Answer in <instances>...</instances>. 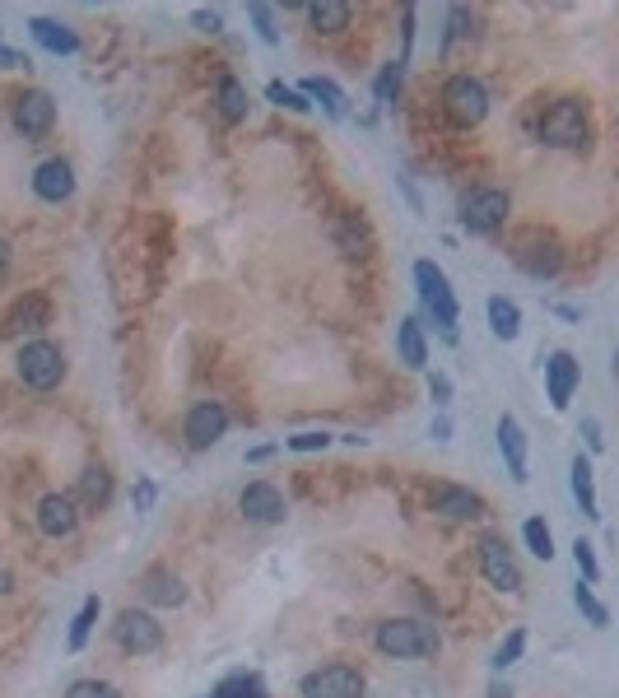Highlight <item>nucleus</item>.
I'll return each instance as SVG.
<instances>
[{"instance_id":"obj_1","label":"nucleus","mask_w":619,"mask_h":698,"mask_svg":"<svg viewBox=\"0 0 619 698\" xmlns=\"http://www.w3.org/2000/svg\"><path fill=\"white\" fill-rule=\"evenodd\" d=\"M373 647L382 657H396V661H419V657H433L443 638L433 624H419V619H382L373 629Z\"/></svg>"},{"instance_id":"obj_2","label":"nucleus","mask_w":619,"mask_h":698,"mask_svg":"<svg viewBox=\"0 0 619 698\" xmlns=\"http://www.w3.org/2000/svg\"><path fill=\"white\" fill-rule=\"evenodd\" d=\"M540 140L550 149H587L592 145V112L582 98H559L540 117Z\"/></svg>"},{"instance_id":"obj_3","label":"nucleus","mask_w":619,"mask_h":698,"mask_svg":"<svg viewBox=\"0 0 619 698\" xmlns=\"http://www.w3.org/2000/svg\"><path fill=\"white\" fill-rule=\"evenodd\" d=\"M415 289L424 298V308H429L433 326L443 331L447 345H457V322H461V308H457V294H452V284H447L443 266H433V261H415Z\"/></svg>"},{"instance_id":"obj_4","label":"nucleus","mask_w":619,"mask_h":698,"mask_svg":"<svg viewBox=\"0 0 619 698\" xmlns=\"http://www.w3.org/2000/svg\"><path fill=\"white\" fill-rule=\"evenodd\" d=\"M443 112H447V121L452 126H480V121L489 117V89H485V80L480 75H471V70H457L452 80L443 84Z\"/></svg>"},{"instance_id":"obj_5","label":"nucleus","mask_w":619,"mask_h":698,"mask_svg":"<svg viewBox=\"0 0 619 698\" xmlns=\"http://www.w3.org/2000/svg\"><path fill=\"white\" fill-rule=\"evenodd\" d=\"M19 382L33 391H56L61 382H66V349L52 345V340H28L24 349H19Z\"/></svg>"},{"instance_id":"obj_6","label":"nucleus","mask_w":619,"mask_h":698,"mask_svg":"<svg viewBox=\"0 0 619 698\" xmlns=\"http://www.w3.org/2000/svg\"><path fill=\"white\" fill-rule=\"evenodd\" d=\"M512 261L531 275V280H554L564 270V242L545 229H526L512 242Z\"/></svg>"},{"instance_id":"obj_7","label":"nucleus","mask_w":619,"mask_h":698,"mask_svg":"<svg viewBox=\"0 0 619 698\" xmlns=\"http://www.w3.org/2000/svg\"><path fill=\"white\" fill-rule=\"evenodd\" d=\"M512 215V196L503 187H475L466 201H461V229L475 233V238H494Z\"/></svg>"},{"instance_id":"obj_8","label":"nucleus","mask_w":619,"mask_h":698,"mask_svg":"<svg viewBox=\"0 0 619 698\" xmlns=\"http://www.w3.org/2000/svg\"><path fill=\"white\" fill-rule=\"evenodd\" d=\"M112 638H117V647L131 652V657H149V652L163 647V624L149 615V610L126 605L122 615H117V624H112Z\"/></svg>"},{"instance_id":"obj_9","label":"nucleus","mask_w":619,"mask_h":698,"mask_svg":"<svg viewBox=\"0 0 619 698\" xmlns=\"http://www.w3.org/2000/svg\"><path fill=\"white\" fill-rule=\"evenodd\" d=\"M303 698H364L368 680L364 671H354L345 661H331V666H317V671L303 675Z\"/></svg>"},{"instance_id":"obj_10","label":"nucleus","mask_w":619,"mask_h":698,"mask_svg":"<svg viewBox=\"0 0 619 698\" xmlns=\"http://www.w3.org/2000/svg\"><path fill=\"white\" fill-rule=\"evenodd\" d=\"M224 433H229V410H224V401H196L187 410V419H182V438H187L191 452H210Z\"/></svg>"},{"instance_id":"obj_11","label":"nucleus","mask_w":619,"mask_h":698,"mask_svg":"<svg viewBox=\"0 0 619 698\" xmlns=\"http://www.w3.org/2000/svg\"><path fill=\"white\" fill-rule=\"evenodd\" d=\"M238 512H243L252 526H280L284 517H289V498H284L270 480H252V484H243V494H238Z\"/></svg>"},{"instance_id":"obj_12","label":"nucleus","mask_w":619,"mask_h":698,"mask_svg":"<svg viewBox=\"0 0 619 698\" xmlns=\"http://www.w3.org/2000/svg\"><path fill=\"white\" fill-rule=\"evenodd\" d=\"M10 121H14V131L24 135V140H42V135L56 126V103L47 89H28V94L14 98V108H10Z\"/></svg>"},{"instance_id":"obj_13","label":"nucleus","mask_w":619,"mask_h":698,"mask_svg":"<svg viewBox=\"0 0 619 698\" xmlns=\"http://www.w3.org/2000/svg\"><path fill=\"white\" fill-rule=\"evenodd\" d=\"M480 573H485V582L494 591H517L522 587V573H517V559H512V550H508V540L503 536H480Z\"/></svg>"},{"instance_id":"obj_14","label":"nucleus","mask_w":619,"mask_h":698,"mask_svg":"<svg viewBox=\"0 0 619 698\" xmlns=\"http://www.w3.org/2000/svg\"><path fill=\"white\" fill-rule=\"evenodd\" d=\"M429 508L438 517H447V522H475V517H485V498L466 489V484H433Z\"/></svg>"},{"instance_id":"obj_15","label":"nucleus","mask_w":619,"mask_h":698,"mask_svg":"<svg viewBox=\"0 0 619 698\" xmlns=\"http://www.w3.org/2000/svg\"><path fill=\"white\" fill-rule=\"evenodd\" d=\"M582 382V363L578 354H568V349H554L550 359H545V391H550V405L554 410H568L573 405V391Z\"/></svg>"},{"instance_id":"obj_16","label":"nucleus","mask_w":619,"mask_h":698,"mask_svg":"<svg viewBox=\"0 0 619 698\" xmlns=\"http://www.w3.org/2000/svg\"><path fill=\"white\" fill-rule=\"evenodd\" d=\"M38 531L47 540H66L80 531V503L70 494H42L38 503Z\"/></svg>"},{"instance_id":"obj_17","label":"nucleus","mask_w":619,"mask_h":698,"mask_svg":"<svg viewBox=\"0 0 619 698\" xmlns=\"http://www.w3.org/2000/svg\"><path fill=\"white\" fill-rule=\"evenodd\" d=\"M33 196L42 205H61L75 196V168L66 159H47L33 168Z\"/></svg>"},{"instance_id":"obj_18","label":"nucleus","mask_w":619,"mask_h":698,"mask_svg":"<svg viewBox=\"0 0 619 698\" xmlns=\"http://www.w3.org/2000/svg\"><path fill=\"white\" fill-rule=\"evenodd\" d=\"M494 438H498V452H503V461H508V470H512V480L526 484L531 480V466H526V452H531V447H526V429L512 415H503L494 424Z\"/></svg>"},{"instance_id":"obj_19","label":"nucleus","mask_w":619,"mask_h":698,"mask_svg":"<svg viewBox=\"0 0 619 698\" xmlns=\"http://www.w3.org/2000/svg\"><path fill=\"white\" fill-rule=\"evenodd\" d=\"M140 596L149 605H163V610H177V605H187V587L177 578L173 568H145V578H140Z\"/></svg>"},{"instance_id":"obj_20","label":"nucleus","mask_w":619,"mask_h":698,"mask_svg":"<svg viewBox=\"0 0 619 698\" xmlns=\"http://www.w3.org/2000/svg\"><path fill=\"white\" fill-rule=\"evenodd\" d=\"M47 317H52V303H47V294H24V298H14V308L5 312L0 331H5V336H19V331H42V326H47Z\"/></svg>"},{"instance_id":"obj_21","label":"nucleus","mask_w":619,"mask_h":698,"mask_svg":"<svg viewBox=\"0 0 619 698\" xmlns=\"http://www.w3.org/2000/svg\"><path fill=\"white\" fill-rule=\"evenodd\" d=\"M75 503L80 508H94V512H103L112 503V470L103 466V461H89L84 466V475H80V484H75Z\"/></svg>"},{"instance_id":"obj_22","label":"nucleus","mask_w":619,"mask_h":698,"mask_svg":"<svg viewBox=\"0 0 619 698\" xmlns=\"http://www.w3.org/2000/svg\"><path fill=\"white\" fill-rule=\"evenodd\" d=\"M28 33H33V42L38 47H47L52 56H75L80 52V38H75V28L61 24V19H28Z\"/></svg>"},{"instance_id":"obj_23","label":"nucleus","mask_w":619,"mask_h":698,"mask_svg":"<svg viewBox=\"0 0 619 698\" xmlns=\"http://www.w3.org/2000/svg\"><path fill=\"white\" fill-rule=\"evenodd\" d=\"M396 354H401L405 368H429V345H424V326L415 322V317H405L401 326H396Z\"/></svg>"},{"instance_id":"obj_24","label":"nucleus","mask_w":619,"mask_h":698,"mask_svg":"<svg viewBox=\"0 0 619 698\" xmlns=\"http://www.w3.org/2000/svg\"><path fill=\"white\" fill-rule=\"evenodd\" d=\"M298 94L308 98V103L317 98V103L326 108V117H336V121L350 112V108H345V103H350V98H345V89H340L336 80H326V75H312V80H303V84H298Z\"/></svg>"},{"instance_id":"obj_25","label":"nucleus","mask_w":619,"mask_h":698,"mask_svg":"<svg viewBox=\"0 0 619 698\" xmlns=\"http://www.w3.org/2000/svg\"><path fill=\"white\" fill-rule=\"evenodd\" d=\"M568 475H573V498H578L582 517H592V522H601V503H596V484H592V457H573V466H568Z\"/></svg>"},{"instance_id":"obj_26","label":"nucleus","mask_w":619,"mask_h":698,"mask_svg":"<svg viewBox=\"0 0 619 698\" xmlns=\"http://www.w3.org/2000/svg\"><path fill=\"white\" fill-rule=\"evenodd\" d=\"M485 317H489V331H494L498 340H517V336H522V308H517L512 298L494 294V298H489V308H485Z\"/></svg>"},{"instance_id":"obj_27","label":"nucleus","mask_w":619,"mask_h":698,"mask_svg":"<svg viewBox=\"0 0 619 698\" xmlns=\"http://www.w3.org/2000/svg\"><path fill=\"white\" fill-rule=\"evenodd\" d=\"M215 108H219V117L229 121H243L247 117V108H252V98H247V84L243 80H233V75H224L219 80V89H215Z\"/></svg>"},{"instance_id":"obj_28","label":"nucleus","mask_w":619,"mask_h":698,"mask_svg":"<svg viewBox=\"0 0 619 698\" xmlns=\"http://www.w3.org/2000/svg\"><path fill=\"white\" fill-rule=\"evenodd\" d=\"M350 19H354L350 0H317V5H308V24L317 33H340V28H350Z\"/></svg>"},{"instance_id":"obj_29","label":"nucleus","mask_w":619,"mask_h":698,"mask_svg":"<svg viewBox=\"0 0 619 698\" xmlns=\"http://www.w3.org/2000/svg\"><path fill=\"white\" fill-rule=\"evenodd\" d=\"M98 615H103V601H98V596H84V605L75 610V619H70V638H66L70 652H80V647L89 643V633H94Z\"/></svg>"},{"instance_id":"obj_30","label":"nucleus","mask_w":619,"mask_h":698,"mask_svg":"<svg viewBox=\"0 0 619 698\" xmlns=\"http://www.w3.org/2000/svg\"><path fill=\"white\" fill-rule=\"evenodd\" d=\"M336 238H340V247H345V256H364L368 247H373V238H368V224L359 215H345L336 224Z\"/></svg>"},{"instance_id":"obj_31","label":"nucleus","mask_w":619,"mask_h":698,"mask_svg":"<svg viewBox=\"0 0 619 698\" xmlns=\"http://www.w3.org/2000/svg\"><path fill=\"white\" fill-rule=\"evenodd\" d=\"M522 540H526V550L536 554V559H545V564L554 559V536H550V526H545V517H526Z\"/></svg>"},{"instance_id":"obj_32","label":"nucleus","mask_w":619,"mask_h":698,"mask_svg":"<svg viewBox=\"0 0 619 698\" xmlns=\"http://www.w3.org/2000/svg\"><path fill=\"white\" fill-rule=\"evenodd\" d=\"M573 605H578L582 615L592 619V629H606V624H610V610L596 601V591L587 587V582H578V587H573Z\"/></svg>"},{"instance_id":"obj_33","label":"nucleus","mask_w":619,"mask_h":698,"mask_svg":"<svg viewBox=\"0 0 619 698\" xmlns=\"http://www.w3.org/2000/svg\"><path fill=\"white\" fill-rule=\"evenodd\" d=\"M466 38H475V14L466 10V5H452V10H447V42L443 47H457V42H466Z\"/></svg>"},{"instance_id":"obj_34","label":"nucleus","mask_w":619,"mask_h":698,"mask_svg":"<svg viewBox=\"0 0 619 698\" xmlns=\"http://www.w3.org/2000/svg\"><path fill=\"white\" fill-rule=\"evenodd\" d=\"M210 698H266V689H261V675H233Z\"/></svg>"},{"instance_id":"obj_35","label":"nucleus","mask_w":619,"mask_h":698,"mask_svg":"<svg viewBox=\"0 0 619 698\" xmlns=\"http://www.w3.org/2000/svg\"><path fill=\"white\" fill-rule=\"evenodd\" d=\"M573 564H578V573H582V582H587V587H596V582H601V564H596V545L592 540H573Z\"/></svg>"},{"instance_id":"obj_36","label":"nucleus","mask_w":619,"mask_h":698,"mask_svg":"<svg viewBox=\"0 0 619 698\" xmlns=\"http://www.w3.org/2000/svg\"><path fill=\"white\" fill-rule=\"evenodd\" d=\"M522 652H526V629H512L508 638L498 643L494 657H489V666H494V671H508L512 661H522Z\"/></svg>"},{"instance_id":"obj_37","label":"nucleus","mask_w":619,"mask_h":698,"mask_svg":"<svg viewBox=\"0 0 619 698\" xmlns=\"http://www.w3.org/2000/svg\"><path fill=\"white\" fill-rule=\"evenodd\" d=\"M401 80H405V61H391V66H382V75H377V84H373V94H377V103H382V108H391V98H396Z\"/></svg>"},{"instance_id":"obj_38","label":"nucleus","mask_w":619,"mask_h":698,"mask_svg":"<svg viewBox=\"0 0 619 698\" xmlns=\"http://www.w3.org/2000/svg\"><path fill=\"white\" fill-rule=\"evenodd\" d=\"M266 98L275 103V108H289V112H312V103L298 89H289V84H280V80H270L266 84Z\"/></svg>"},{"instance_id":"obj_39","label":"nucleus","mask_w":619,"mask_h":698,"mask_svg":"<svg viewBox=\"0 0 619 698\" xmlns=\"http://www.w3.org/2000/svg\"><path fill=\"white\" fill-rule=\"evenodd\" d=\"M247 19L256 24V38L261 42H270V47L280 42V28H275V10L270 5H247Z\"/></svg>"},{"instance_id":"obj_40","label":"nucleus","mask_w":619,"mask_h":698,"mask_svg":"<svg viewBox=\"0 0 619 698\" xmlns=\"http://www.w3.org/2000/svg\"><path fill=\"white\" fill-rule=\"evenodd\" d=\"M66 698H122V689L108 680H70Z\"/></svg>"},{"instance_id":"obj_41","label":"nucleus","mask_w":619,"mask_h":698,"mask_svg":"<svg viewBox=\"0 0 619 698\" xmlns=\"http://www.w3.org/2000/svg\"><path fill=\"white\" fill-rule=\"evenodd\" d=\"M331 443H336V438H331V433H322V429H308V433L284 438V447H289V452H326Z\"/></svg>"},{"instance_id":"obj_42","label":"nucleus","mask_w":619,"mask_h":698,"mask_svg":"<svg viewBox=\"0 0 619 698\" xmlns=\"http://www.w3.org/2000/svg\"><path fill=\"white\" fill-rule=\"evenodd\" d=\"M429 396H433L438 410H447V405H452V377H447V373H429Z\"/></svg>"},{"instance_id":"obj_43","label":"nucleus","mask_w":619,"mask_h":698,"mask_svg":"<svg viewBox=\"0 0 619 698\" xmlns=\"http://www.w3.org/2000/svg\"><path fill=\"white\" fill-rule=\"evenodd\" d=\"M582 438H587V452H592V457H601V452H606V438H601V419H582Z\"/></svg>"},{"instance_id":"obj_44","label":"nucleus","mask_w":619,"mask_h":698,"mask_svg":"<svg viewBox=\"0 0 619 698\" xmlns=\"http://www.w3.org/2000/svg\"><path fill=\"white\" fill-rule=\"evenodd\" d=\"M135 512H149L154 508V498H159V489H154V480H135Z\"/></svg>"},{"instance_id":"obj_45","label":"nucleus","mask_w":619,"mask_h":698,"mask_svg":"<svg viewBox=\"0 0 619 698\" xmlns=\"http://www.w3.org/2000/svg\"><path fill=\"white\" fill-rule=\"evenodd\" d=\"M191 24L201 28V33H219V28H224V14L219 10H191Z\"/></svg>"},{"instance_id":"obj_46","label":"nucleus","mask_w":619,"mask_h":698,"mask_svg":"<svg viewBox=\"0 0 619 698\" xmlns=\"http://www.w3.org/2000/svg\"><path fill=\"white\" fill-rule=\"evenodd\" d=\"M429 433H433V443H452V419L438 415V419L429 424Z\"/></svg>"},{"instance_id":"obj_47","label":"nucleus","mask_w":619,"mask_h":698,"mask_svg":"<svg viewBox=\"0 0 619 698\" xmlns=\"http://www.w3.org/2000/svg\"><path fill=\"white\" fill-rule=\"evenodd\" d=\"M14 66H28V56H24V52H14V47H5V42H0V70H14Z\"/></svg>"},{"instance_id":"obj_48","label":"nucleus","mask_w":619,"mask_h":698,"mask_svg":"<svg viewBox=\"0 0 619 698\" xmlns=\"http://www.w3.org/2000/svg\"><path fill=\"white\" fill-rule=\"evenodd\" d=\"M10 261H14V247L5 238H0V280H5V275H10Z\"/></svg>"},{"instance_id":"obj_49","label":"nucleus","mask_w":619,"mask_h":698,"mask_svg":"<svg viewBox=\"0 0 619 698\" xmlns=\"http://www.w3.org/2000/svg\"><path fill=\"white\" fill-rule=\"evenodd\" d=\"M266 457H275V447H252V452H247V461H266Z\"/></svg>"},{"instance_id":"obj_50","label":"nucleus","mask_w":619,"mask_h":698,"mask_svg":"<svg viewBox=\"0 0 619 698\" xmlns=\"http://www.w3.org/2000/svg\"><path fill=\"white\" fill-rule=\"evenodd\" d=\"M340 443H345V447H364L368 438H364V433H340Z\"/></svg>"},{"instance_id":"obj_51","label":"nucleus","mask_w":619,"mask_h":698,"mask_svg":"<svg viewBox=\"0 0 619 698\" xmlns=\"http://www.w3.org/2000/svg\"><path fill=\"white\" fill-rule=\"evenodd\" d=\"M489 698H512V689L503 685V680H494V685H489Z\"/></svg>"},{"instance_id":"obj_52","label":"nucleus","mask_w":619,"mask_h":698,"mask_svg":"<svg viewBox=\"0 0 619 698\" xmlns=\"http://www.w3.org/2000/svg\"><path fill=\"white\" fill-rule=\"evenodd\" d=\"M0 591H10V578H5V573H0Z\"/></svg>"}]
</instances>
